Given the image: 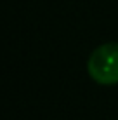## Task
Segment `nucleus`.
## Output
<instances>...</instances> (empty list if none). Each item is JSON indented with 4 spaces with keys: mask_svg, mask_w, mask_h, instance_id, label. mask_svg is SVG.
<instances>
[{
    "mask_svg": "<svg viewBox=\"0 0 118 120\" xmlns=\"http://www.w3.org/2000/svg\"><path fill=\"white\" fill-rule=\"evenodd\" d=\"M87 70L92 80L101 85L118 84V42H106L94 49Z\"/></svg>",
    "mask_w": 118,
    "mask_h": 120,
    "instance_id": "nucleus-1",
    "label": "nucleus"
}]
</instances>
